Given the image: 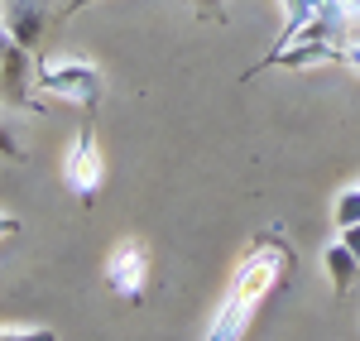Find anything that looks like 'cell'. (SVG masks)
I'll use <instances>...</instances> for the list:
<instances>
[{
  "instance_id": "obj_9",
  "label": "cell",
  "mask_w": 360,
  "mask_h": 341,
  "mask_svg": "<svg viewBox=\"0 0 360 341\" xmlns=\"http://www.w3.org/2000/svg\"><path fill=\"white\" fill-rule=\"evenodd\" d=\"M360 221V188H346L341 198H336V231Z\"/></svg>"
},
{
  "instance_id": "obj_14",
  "label": "cell",
  "mask_w": 360,
  "mask_h": 341,
  "mask_svg": "<svg viewBox=\"0 0 360 341\" xmlns=\"http://www.w3.org/2000/svg\"><path fill=\"white\" fill-rule=\"evenodd\" d=\"M15 231H20V217H10V212H0V240H5V236H15Z\"/></svg>"
},
{
  "instance_id": "obj_10",
  "label": "cell",
  "mask_w": 360,
  "mask_h": 341,
  "mask_svg": "<svg viewBox=\"0 0 360 341\" xmlns=\"http://www.w3.org/2000/svg\"><path fill=\"white\" fill-rule=\"evenodd\" d=\"M0 341H53V327H0Z\"/></svg>"
},
{
  "instance_id": "obj_11",
  "label": "cell",
  "mask_w": 360,
  "mask_h": 341,
  "mask_svg": "<svg viewBox=\"0 0 360 341\" xmlns=\"http://www.w3.org/2000/svg\"><path fill=\"white\" fill-rule=\"evenodd\" d=\"M336 236H341V245H346V250H356V255H360V221H351V226H341Z\"/></svg>"
},
{
  "instance_id": "obj_2",
  "label": "cell",
  "mask_w": 360,
  "mask_h": 341,
  "mask_svg": "<svg viewBox=\"0 0 360 341\" xmlns=\"http://www.w3.org/2000/svg\"><path fill=\"white\" fill-rule=\"evenodd\" d=\"M39 91L58 96V101H72L82 111H96L106 77H101L96 63H86L77 53H39Z\"/></svg>"
},
{
  "instance_id": "obj_15",
  "label": "cell",
  "mask_w": 360,
  "mask_h": 341,
  "mask_svg": "<svg viewBox=\"0 0 360 341\" xmlns=\"http://www.w3.org/2000/svg\"><path fill=\"white\" fill-rule=\"evenodd\" d=\"M86 5H96V0H68V5H63V15H77V10H86Z\"/></svg>"
},
{
  "instance_id": "obj_12",
  "label": "cell",
  "mask_w": 360,
  "mask_h": 341,
  "mask_svg": "<svg viewBox=\"0 0 360 341\" xmlns=\"http://www.w3.org/2000/svg\"><path fill=\"white\" fill-rule=\"evenodd\" d=\"M193 5L207 15V20H226V0H193Z\"/></svg>"
},
{
  "instance_id": "obj_1",
  "label": "cell",
  "mask_w": 360,
  "mask_h": 341,
  "mask_svg": "<svg viewBox=\"0 0 360 341\" xmlns=\"http://www.w3.org/2000/svg\"><path fill=\"white\" fill-rule=\"evenodd\" d=\"M288 274H293V250L278 240L274 231H264L245 250V259L236 264V279L226 288V303L217 308V317H212L207 341H240L250 332V317L259 313V303H264L274 288L288 284Z\"/></svg>"
},
{
  "instance_id": "obj_16",
  "label": "cell",
  "mask_w": 360,
  "mask_h": 341,
  "mask_svg": "<svg viewBox=\"0 0 360 341\" xmlns=\"http://www.w3.org/2000/svg\"><path fill=\"white\" fill-rule=\"evenodd\" d=\"M346 15H351V25H360V0H346Z\"/></svg>"
},
{
  "instance_id": "obj_3",
  "label": "cell",
  "mask_w": 360,
  "mask_h": 341,
  "mask_svg": "<svg viewBox=\"0 0 360 341\" xmlns=\"http://www.w3.org/2000/svg\"><path fill=\"white\" fill-rule=\"evenodd\" d=\"M101 183H106V159H101V144L91 130H82L72 149H68V159H63V188L72 193V198L91 202L101 193Z\"/></svg>"
},
{
  "instance_id": "obj_8",
  "label": "cell",
  "mask_w": 360,
  "mask_h": 341,
  "mask_svg": "<svg viewBox=\"0 0 360 341\" xmlns=\"http://www.w3.org/2000/svg\"><path fill=\"white\" fill-rule=\"evenodd\" d=\"M327 63H346V67H356L360 72V34H346V39H336Z\"/></svg>"
},
{
  "instance_id": "obj_5",
  "label": "cell",
  "mask_w": 360,
  "mask_h": 341,
  "mask_svg": "<svg viewBox=\"0 0 360 341\" xmlns=\"http://www.w3.org/2000/svg\"><path fill=\"white\" fill-rule=\"evenodd\" d=\"M106 284L111 293H120L125 303H144V288H149V245L144 240H120L106 259Z\"/></svg>"
},
{
  "instance_id": "obj_13",
  "label": "cell",
  "mask_w": 360,
  "mask_h": 341,
  "mask_svg": "<svg viewBox=\"0 0 360 341\" xmlns=\"http://www.w3.org/2000/svg\"><path fill=\"white\" fill-rule=\"evenodd\" d=\"M0 154H10V159H20V144H15V135L0 125Z\"/></svg>"
},
{
  "instance_id": "obj_4",
  "label": "cell",
  "mask_w": 360,
  "mask_h": 341,
  "mask_svg": "<svg viewBox=\"0 0 360 341\" xmlns=\"http://www.w3.org/2000/svg\"><path fill=\"white\" fill-rule=\"evenodd\" d=\"M39 53L5 39V53H0V101L10 106H39Z\"/></svg>"
},
{
  "instance_id": "obj_6",
  "label": "cell",
  "mask_w": 360,
  "mask_h": 341,
  "mask_svg": "<svg viewBox=\"0 0 360 341\" xmlns=\"http://www.w3.org/2000/svg\"><path fill=\"white\" fill-rule=\"evenodd\" d=\"M0 15H5V34L25 49H44V34H49V0H0Z\"/></svg>"
},
{
  "instance_id": "obj_7",
  "label": "cell",
  "mask_w": 360,
  "mask_h": 341,
  "mask_svg": "<svg viewBox=\"0 0 360 341\" xmlns=\"http://www.w3.org/2000/svg\"><path fill=\"white\" fill-rule=\"evenodd\" d=\"M322 264H327V274H332V293H336V298H346V293L356 288V279H360V255H356V250H346V245L336 240V245H327Z\"/></svg>"
}]
</instances>
